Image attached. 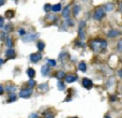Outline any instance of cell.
<instances>
[{
    "mask_svg": "<svg viewBox=\"0 0 122 118\" xmlns=\"http://www.w3.org/2000/svg\"><path fill=\"white\" fill-rule=\"evenodd\" d=\"M107 43L106 41H103V40H93L91 41V47H92L93 51H99V49H102L104 47H106Z\"/></svg>",
    "mask_w": 122,
    "mask_h": 118,
    "instance_id": "obj_1",
    "label": "cell"
},
{
    "mask_svg": "<svg viewBox=\"0 0 122 118\" xmlns=\"http://www.w3.org/2000/svg\"><path fill=\"white\" fill-rule=\"evenodd\" d=\"M105 16V10L103 8H97L94 11V14H93V18L97 19V21H101L103 17Z\"/></svg>",
    "mask_w": 122,
    "mask_h": 118,
    "instance_id": "obj_2",
    "label": "cell"
},
{
    "mask_svg": "<svg viewBox=\"0 0 122 118\" xmlns=\"http://www.w3.org/2000/svg\"><path fill=\"white\" fill-rule=\"evenodd\" d=\"M31 93H32L31 88H25V89H21V90L19 91V97L24 98V99H28V98L31 96Z\"/></svg>",
    "mask_w": 122,
    "mask_h": 118,
    "instance_id": "obj_3",
    "label": "cell"
},
{
    "mask_svg": "<svg viewBox=\"0 0 122 118\" xmlns=\"http://www.w3.org/2000/svg\"><path fill=\"white\" fill-rule=\"evenodd\" d=\"M38 37H39L38 33H28L23 37V40L25 41V42H32V41L36 40Z\"/></svg>",
    "mask_w": 122,
    "mask_h": 118,
    "instance_id": "obj_4",
    "label": "cell"
},
{
    "mask_svg": "<svg viewBox=\"0 0 122 118\" xmlns=\"http://www.w3.org/2000/svg\"><path fill=\"white\" fill-rule=\"evenodd\" d=\"M85 27H86V23L84 21H80L79 23V27H78V36L79 38L81 39H85Z\"/></svg>",
    "mask_w": 122,
    "mask_h": 118,
    "instance_id": "obj_5",
    "label": "cell"
},
{
    "mask_svg": "<svg viewBox=\"0 0 122 118\" xmlns=\"http://www.w3.org/2000/svg\"><path fill=\"white\" fill-rule=\"evenodd\" d=\"M29 59H30L31 62L36 63V62H39V61L42 59V55H41V53H33V54H31V55L29 56Z\"/></svg>",
    "mask_w": 122,
    "mask_h": 118,
    "instance_id": "obj_6",
    "label": "cell"
},
{
    "mask_svg": "<svg viewBox=\"0 0 122 118\" xmlns=\"http://www.w3.org/2000/svg\"><path fill=\"white\" fill-rule=\"evenodd\" d=\"M81 84H82V86H84V88H86V89H91L93 87L92 80H91L90 78H87V77H85L84 80H82Z\"/></svg>",
    "mask_w": 122,
    "mask_h": 118,
    "instance_id": "obj_7",
    "label": "cell"
},
{
    "mask_svg": "<svg viewBox=\"0 0 122 118\" xmlns=\"http://www.w3.org/2000/svg\"><path fill=\"white\" fill-rule=\"evenodd\" d=\"M64 77H65V82L69 83V84L74 83L76 80H77V76H76L75 74H67V75H65Z\"/></svg>",
    "mask_w": 122,
    "mask_h": 118,
    "instance_id": "obj_8",
    "label": "cell"
},
{
    "mask_svg": "<svg viewBox=\"0 0 122 118\" xmlns=\"http://www.w3.org/2000/svg\"><path fill=\"white\" fill-rule=\"evenodd\" d=\"M5 56L8 58H11V59H13V58H15L16 57V53H15V51L13 48H9L8 51L5 52Z\"/></svg>",
    "mask_w": 122,
    "mask_h": 118,
    "instance_id": "obj_9",
    "label": "cell"
},
{
    "mask_svg": "<svg viewBox=\"0 0 122 118\" xmlns=\"http://www.w3.org/2000/svg\"><path fill=\"white\" fill-rule=\"evenodd\" d=\"M41 73H42L43 76H47L49 74V67L48 65H43L41 68Z\"/></svg>",
    "mask_w": 122,
    "mask_h": 118,
    "instance_id": "obj_10",
    "label": "cell"
},
{
    "mask_svg": "<svg viewBox=\"0 0 122 118\" xmlns=\"http://www.w3.org/2000/svg\"><path fill=\"white\" fill-rule=\"evenodd\" d=\"M26 73H27V75L29 76L30 80H32V78L36 76V71H34V69H32V68H28Z\"/></svg>",
    "mask_w": 122,
    "mask_h": 118,
    "instance_id": "obj_11",
    "label": "cell"
},
{
    "mask_svg": "<svg viewBox=\"0 0 122 118\" xmlns=\"http://www.w3.org/2000/svg\"><path fill=\"white\" fill-rule=\"evenodd\" d=\"M107 36L109 37V38H116V37L120 36V32H119L118 30H110V31H108Z\"/></svg>",
    "mask_w": 122,
    "mask_h": 118,
    "instance_id": "obj_12",
    "label": "cell"
},
{
    "mask_svg": "<svg viewBox=\"0 0 122 118\" xmlns=\"http://www.w3.org/2000/svg\"><path fill=\"white\" fill-rule=\"evenodd\" d=\"M62 15H63V17L66 18V19L70 17V6L69 5L65 6V8L62 10Z\"/></svg>",
    "mask_w": 122,
    "mask_h": 118,
    "instance_id": "obj_13",
    "label": "cell"
},
{
    "mask_svg": "<svg viewBox=\"0 0 122 118\" xmlns=\"http://www.w3.org/2000/svg\"><path fill=\"white\" fill-rule=\"evenodd\" d=\"M78 69L80 70V71L82 72H86L87 71V64L85 61H80L79 63H78Z\"/></svg>",
    "mask_w": 122,
    "mask_h": 118,
    "instance_id": "obj_14",
    "label": "cell"
},
{
    "mask_svg": "<svg viewBox=\"0 0 122 118\" xmlns=\"http://www.w3.org/2000/svg\"><path fill=\"white\" fill-rule=\"evenodd\" d=\"M61 8H62V5H61L60 3H57V4H54V5H51V10L53 11V12H59V11H61Z\"/></svg>",
    "mask_w": 122,
    "mask_h": 118,
    "instance_id": "obj_15",
    "label": "cell"
},
{
    "mask_svg": "<svg viewBox=\"0 0 122 118\" xmlns=\"http://www.w3.org/2000/svg\"><path fill=\"white\" fill-rule=\"evenodd\" d=\"M4 16H6L8 18H12L14 16V11H11V10H8L5 13H4Z\"/></svg>",
    "mask_w": 122,
    "mask_h": 118,
    "instance_id": "obj_16",
    "label": "cell"
},
{
    "mask_svg": "<svg viewBox=\"0 0 122 118\" xmlns=\"http://www.w3.org/2000/svg\"><path fill=\"white\" fill-rule=\"evenodd\" d=\"M16 99H17V97L14 95V93H10V97H9V99H8V102L9 103L14 102V101H16Z\"/></svg>",
    "mask_w": 122,
    "mask_h": 118,
    "instance_id": "obj_17",
    "label": "cell"
},
{
    "mask_svg": "<svg viewBox=\"0 0 122 118\" xmlns=\"http://www.w3.org/2000/svg\"><path fill=\"white\" fill-rule=\"evenodd\" d=\"M16 90V87L15 86H8L6 87V91L9 93H14V91Z\"/></svg>",
    "mask_w": 122,
    "mask_h": 118,
    "instance_id": "obj_18",
    "label": "cell"
},
{
    "mask_svg": "<svg viewBox=\"0 0 122 118\" xmlns=\"http://www.w3.org/2000/svg\"><path fill=\"white\" fill-rule=\"evenodd\" d=\"M64 76H65V73L63 71H58L57 73H56V77L59 78V80H60V78H63Z\"/></svg>",
    "mask_w": 122,
    "mask_h": 118,
    "instance_id": "obj_19",
    "label": "cell"
},
{
    "mask_svg": "<svg viewBox=\"0 0 122 118\" xmlns=\"http://www.w3.org/2000/svg\"><path fill=\"white\" fill-rule=\"evenodd\" d=\"M58 89H59V90H64V89H65L64 83L61 82V80H59V82H58Z\"/></svg>",
    "mask_w": 122,
    "mask_h": 118,
    "instance_id": "obj_20",
    "label": "cell"
},
{
    "mask_svg": "<svg viewBox=\"0 0 122 118\" xmlns=\"http://www.w3.org/2000/svg\"><path fill=\"white\" fill-rule=\"evenodd\" d=\"M44 47H45V43L44 42H38V48H39V51L42 52L43 49H44Z\"/></svg>",
    "mask_w": 122,
    "mask_h": 118,
    "instance_id": "obj_21",
    "label": "cell"
},
{
    "mask_svg": "<svg viewBox=\"0 0 122 118\" xmlns=\"http://www.w3.org/2000/svg\"><path fill=\"white\" fill-rule=\"evenodd\" d=\"M55 115L53 113H49V112H45L44 113V118H54Z\"/></svg>",
    "mask_w": 122,
    "mask_h": 118,
    "instance_id": "obj_22",
    "label": "cell"
},
{
    "mask_svg": "<svg viewBox=\"0 0 122 118\" xmlns=\"http://www.w3.org/2000/svg\"><path fill=\"white\" fill-rule=\"evenodd\" d=\"M47 65H48V67H55V65H56V61L55 60H51V59H48V60H47Z\"/></svg>",
    "mask_w": 122,
    "mask_h": 118,
    "instance_id": "obj_23",
    "label": "cell"
},
{
    "mask_svg": "<svg viewBox=\"0 0 122 118\" xmlns=\"http://www.w3.org/2000/svg\"><path fill=\"white\" fill-rule=\"evenodd\" d=\"M39 87H40V89H42V90H45V91L48 90V84H41Z\"/></svg>",
    "mask_w": 122,
    "mask_h": 118,
    "instance_id": "obj_24",
    "label": "cell"
},
{
    "mask_svg": "<svg viewBox=\"0 0 122 118\" xmlns=\"http://www.w3.org/2000/svg\"><path fill=\"white\" fill-rule=\"evenodd\" d=\"M78 11H79V6L78 5H75L73 9V13H74V16H77L78 14Z\"/></svg>",
    "mask_w": 122,
    "mask_h": 118,
    "instance_id": "obj_25",
    "label": "cell"
},
{
    "mask_svg": "<svg viewBox=\"0 0 122 118\" xmlns=\"http://www.w3.org/2000/svg\"><path fill=\"white\" fill-rule=\"evenodd\" d=\"M6 45H8V47L9 48H11V47H12V45H13V42H12V40H11V39H6Z\"/></svg>",
    "mask_w": 122,
    "mask_h": 118,
    "instance_id": "obj_26",
    "label": "cell"
},
{
    "mask_svg": "<svg viewBox=\"0 0 122 118\" xmlns=\"http://www.w3.org/2000/svg\"><path fill=\"white\" fill-rule=\"evenodd\" d=\"M51 4L46 3V4L44 5V11H45V12H48V11L51 10Z\"/></svg>",
    "mask_w": 122,
    "mask_h": 118,
    "instance_id": "obj_27",
    "label": "cell"
},
{
    "mask_svg": "<svg viewBox=\"0 0 122 118\" xmlns=\"http://www.w3.org/2000/svg\"><path fill=\"white\" fill-rule=\"evenodd\" d=\"M28 85H29V88H32V87H34V85H36V82H34L33 80H30L29 82H28Z\"/></svg>",
    "mask_w": 122,
    "mask_h": 118,
    "instance_id": "obj_28",
    "label": "cell"
},
{
    "mask_svg": "<svg viewBox=\"0 0 122 118\" xmlns=\"http://www.w3.org/2000/svg\"><path fill=\"white\" fill-rule=\"evenodd\" d=\"M3 24H4V18H3V17H2V16H1V17H0V29H1V28L3 27V26H4Z\"/></svg>",
    "mask_w": 122,
    "mask_h": 118,
    "instance_id": "obj_29",
    "label": "cell"
},
{
    "mask_svg": "<svg viewBox=\"0 0 122 118\" xmlns=\"http://www.w3.org/2000/svg\"><path fill=\"white\" fill-rule=\"evenodd\" d=\"M18 33L20 34L21 37H24V36H25V34H26V31H25V29H19V30H18Z\"/></svg>",
    "mask_w": 122,
    "mask_h": 118,
    "instance_id": "obj_30",
    "label": "cell"
},
{
    "mask_svg": "<svg viewBox=\"0 0 122 118\" xmlns=\"http://www.w3.org/2000/svg\"><path fill=\"white\" fill-rule=\"evenodd\" d=\"M3 92H4V88H3V86H2V85H0V96L3 95Z\"/></svg>",
    "mask_w": 122,
    "mask_h": 118,
    "instance_id": "obj_31",
    "label": "cell"
},
{
    "mask_svg": "<svg viewBox=\"0 0 122 118\" xmlns=\"http://www.w3.org/2000/svg\"><path fill=\"white\" fill-rule=\"evenodd\" d=\"M112 4H106V10H107V11H109V10H112ZM105 10V11H106Z\"/></svg>",
    "mask_w": 122,
    "mask_h": 118,
    "instance_id": "obj_32",
    "label": "cell"
},
{
    "mask_svg": "<svg viewBox=\"0 0 122 118\" xmlns=\"http://www.w3.org/2000/svg\"><path fill=\"white\" fill-rule=\"evenodd\" d=\"M30 118H40V117H39V115H36V114H31Z\"/></svg>",
    "mask_w": 122,
    "mask_h": 118,
    "instance_id": "obj_33",
    "label": "cell"
},
{
    "mask_svg": "<svg viewBox=\"0 0 122 118\" xmlns=\"http://www.w3.org/2000/svg\"><path fill=\"white\" fill-rule=\"evenodd\" d=\"M121 43H122L121 41H119V43H118V51H119V52L121 51Z\"/></svg>",
    "mask_w": 122,
    "mask_h": 118,
    "instance_id": "obj_34",
    "label": "cell"
},
{
    "mask_svg": "<svg viewBox=\"0 0 122 118\" xmlns=\"http://www.w3.org/2000/svg\"><path fill=\"white\" fill-rule=\"evenodd\" d=\"M4 2H5V0H0V6H1V5H3V4H4Z\"/></svg>",
    "mask_w": 122,
    "mask_h": 118,
    "instance_id": "obj_35",
    "label": "cell"
},
{
    "mask_svg": "<svg viewBox=\"0 0 122 118\" xmlns=\"http://www.w3.org/2000/svg\"><path fill=\"white\" fill-rule=\"evenodd\" d=\"M2 63H3V60H2V59L0 58V64H2Z\"/></svg>",
    "mask_w": 122,
    "mask_h": 118,
    "instance_id": "obj_36",
    "label": "cell"
},
{
    "mask_svg": "<svg viewBox=\"0 0 122 118\" xmlns=\"http://www.w3.org/2000/svg\"><path fill=\"white\" fill-rule=\"evenodd\" d=\"M70 118H78V117H70Z\"/></svg>",
    "mask_w": 122,
    "mask_h": 118,
    "instance_id": "obj_37",
    "label": "cell"
}]
</instances>
